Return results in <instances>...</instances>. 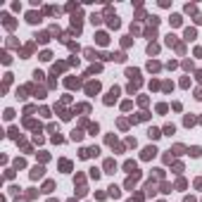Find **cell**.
Here are the masks:
<instances>
[{
	"mask_svg": "<svg viewBox=\"0 0 202 202\" xmlns=\"http://www.w3.org/2000/svg\"><path fill=\"white\" fill-rule=\"evenodd\" d=\"M155 155H157V148H155V145H150V148L143 150V159H152Z\"/></svg>",
	"mask_w": 202,
	"mask_h": 202,
	"instance_id": "cell-1",
	"label": "cell"
},
{
	"mask_svg": "<svg viewBox=\"0 0 202 202\" xmlns=\"http://www.w3.org/2000/svg\"><path fill=\"white\" fill-rule=\"evenodd\" d=\"M117 95H119V88H117V86H114V88H112V90H109V98H105V102H107V105H112V102H114V100H117Z\"/></svg>",
	"mask_w": 202,
	"mask_h": 202,
	"instance_id": "cell-2",
	"label": "cell"
},
{
	"mask_svg": "<svg viewBox=\"0 0 202 202\" xmlns=\"http://www.w3.org/2000/svg\"><path fill=\"white\" fill-rule=\"evenodd\" d=\"M43 171H45L43 167H33V169H31V178H41V176H43Z\"/></svg>",
	"mask_w": 202,
	"mask_h": 202,
	"instance_id": "cell-3",
	"label": "cell"
},
{
	"mask_svg": "<svg viewBox=\"0 0 202 202\" xmlns=\"http://www.w3.org/2000/svg\"><path fill=\"white\" fill-rule=\"evenodd\" d=\"M112 169H117V164H114V159H107V162H105V171H107V174H114Z\"/></svg>",
	"mask_w": 202,
	"mask_h": 202,
	"instance_id": "cell-4",
	"label": "cell"
},
{
	"mask_svg": "<svg viewBox=\"0 0 202 202\" xmlns=\"http://www.w3.org/2000/svg\"><path fill=\"white\" fill-rule=\"evenodd\" d=\"M124 169H126L128 174H136V162H131V159H128V162L124 164Z\"/></svg>",
	"mask_w": 202,
	"mask_h": 202,
	"instance_id": "cell-5",
	"label": "cell"
},
{
	"mask_svg": "<svg viewBox=\"0 0 202 202\" xmlns=\"http://www.w3.org/2000/svg\"><path fill=\"white\" fill-rule=\"evenodd\" d=\"M86 90H88L90 95H93V93H98V90H100V83H98V81H95V83H88V88H86Z\"/></svg>",
	"mask_w": 202,
	"mask_h": 202,
	"instance_id": "cell-6",
	"label": "cell"
},
{
	"mask_svg": "<svg viewBox=\"0 0 202 202\" xmlns=\"http://www.w3.org/2000/svg\"><path fill=\"white\" fill-rule=\"evenodd\" d=\"M148 136H150L152 140H157V138H159L162 133H159V128H150V131H148Z\"/></svg>",
	"mask_w": 202,
	"mask_h": 202,
	"instance_id": "cell-7",
	"label": "cell"
},
{
	"mask_svg": "<svg viewBox=\"0 0 202 202\" xmlns=\"http://www.w3.org/2000/svg\"><path fill=\"white\" fill-rule=\"evenodd\" d=\"M60 167H62L64 171H69V169H71V164H69V159H62V162H60Z\"/></svg>",
	"mask_w": 202,
	"mask_h": 202,
	"instance_id": "cell-8",
	"label": "cell"
},
{
	"mask_svg": "<svg viewBox=\"0 0 202 202\" xmlns=\"http://www.w3.org/2000/svg\"><path fill=\"white\" fill-rule=\"evenodd\" d=\"M109 195H114V197H119L121 193H119V188H117V186H109Z\"/></svg>",
	"mask_w": 202,
	"mask_h": 202,
	"instance_id": "cell-9",
	"label": "cell"
},
{
	"mask_svg": "<svg viewBox=\"0 0 202 202\" xmlns=\"http://www.w3.org/2000/svg\"><path fill=\"white\" fill-rule=\"evenodd\" d=\"M188 152H190V155H193V157H200V155H202V150H200V148H190V150H188Z\"/></svg>",
	"mask_w": 202,
	"mask_h": 202,
	"instance_id": "cell-10",
	"label": "cell"
},
{
	"mask_svg": "<svg viewBox=\"0 0 202 202\" xmlns=\"http://www.w3.org/2000/svg\"><path fill=\"white\" fill-rule=\"evenodd\" d=\"M52 188H55V183H52V181H48V183H45V186H43V190H45V193H50Z\"/></svg>",
	"mask_w": 202,
	"mask_h": 202,
	"instance_id": "cell-11",
	"label": "cell"
},
{
	"mask_svg": "<svg viewBox=\"0 0 202 202\" xmlns=\"http://www.w3.org/2000/svg\"><path fill=\"white\" fill-rule=\"evenodd\" d=\"M174 131H176V128H174V124H169V126H167V128H164V133H167V136H171V133H174Z\"/></svg>",
	"mask_w": 202,
	"mask_h": 202,
	"instance_id": "cell-12",
	"label": "cell"
},
{
	"mask_svg": "<svg viewBox=\"0 0 202 202\" xmlns=\"http://www.w3.org/2000/svg\"><path fill=\"white\" fill-rule=\"evenodd\" d=\"M71 138H74V140H81V138H83V133H81V131H74V133H71Z\"/></svg>",
	"mask_w": 202,
	"mask_h": 202,
	"instance_id": "cell-13",
	"label": "cell"
},
{
	"mask_svg": "<svg viewBox=\"0 0 202 202\" xmlns=\"http://www.w3.org/2000/svg\"><path fill=\"white\" fill-rule=\"evenodd\" d=\"M148 69H150V71H157V69H159V64H157V62H150V64H148Z\"/></svg>",
	"mask_w": 202,
	"mask_h": 202,
	"instance_id": "cell-14",
	"label": "cell"
},
{
	"mask_svg": "<svg viewBox=\"0 0 202 202\" xmlns=\"http://www.w3.org/2000/svg\"><path fill=\"white\" fill-rule=\"evenodd\" d=\"M109 26H114V29L119 26V19H117V17H112V19H109Z\"/></svg>",
	"mask_w": 202,
	"mask_h": 202,
	"instance_id": "cell-15",
	"label": "cell"
},
{
	"mask_svg": "<svg viewBox=\"0 0 202 202\" xmlns=\"http://www.w3.org/2000/svg\"><path fill=\"white\" fill-rule=\"evenodd\" d=\"M186 38H188V41H190V38H195V31H193V29H188V31H186Z\"/></svg>",
	"mask_w": 202,
	"mask_h": 202,
	"instance_id": "cell-16",
	"label": "cell"
},
{
	"mask_svg": "<svg viewBox=\"0 0 202 202\" xmlns=\"http://www.w3.org/2000/svg\"><path fill=\"white\" fill-rule=\"evenodd\" d=\"M195 124V117H186V126H193Z\"/></svg>",
	"mask_w": 202,
	"mask_h": 202,
	"instance_id": "cell-17",
	"label": "cell"
},
{
	"mask_svg": "<svg viewBox=\"0 0 202 202\" xmlns=\"http://www.w3.org/2000/svg\"><path fill=\"white\" fill-rule=\"evenodd\" d=\"M50 202H55V200H50Z\"/></svg>",
	"mask_w": 202,
	"mask_h": 202,
	"instance_id": "cell-18",
	"label": "cell"
}]
</instances>
